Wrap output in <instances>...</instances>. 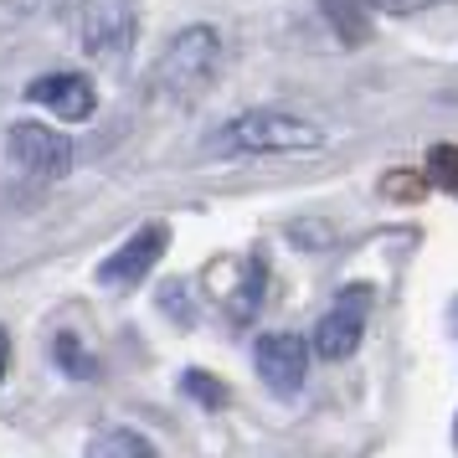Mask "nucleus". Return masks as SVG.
Returning <instances> with one entry per match:
<instances>
[{"mask_svg": "<svg viewBox=\"0 0 458 458\" xmlns=\"http://www.w3.org/2000/svg\"><path fill=\"white\" fill-rule=\"evenodd\" d=\"M428 175H433L448 196H458V145H437L433 155H428Z\"/></svg>", "mask_w": 458, "mask_h": 458, "instance_id": "11", "label": "nucleus"}, {"mask_svg": "<svg viewBox=\"0 0 458 458\" xmlns=\"http://www.w3.org/2000/svg\"><path fill=\"white\" fill-rule=\"evenodd\" d=\"M386 196H422L428 186H417V175H407V170H396V175H386Z\"/></svg>", "mask_w": 458, "mask_h": 458, "instance_id": "15", "label": "nucleus"}, {"mask_svg": "<svg viewBox=\"0 0 458 458\" xmlns=\"http://www.w3.org/2000/svg\"><path fill=\"white\" fill-rule=\"evenodd\" d=\"M57 366H63V371H72V376H93V360H88L83 355V345H78V340H72V335H57Z\"/></svg>", "mask_w": 458, "mask_h": 458, "instance_id": "13", "label": "nucleus"}, {"mask_svg": "<svg viewBox=\"0 0 458 458\" xmlns=\"http://www.w3.org/2000/svg\"><path fill=\"white\" fill-rule=\"evenodd\" d=\"M165 242H170L165 222H145V227L124 242V248H114L104 263H98V284H104V289H134V284H140V278L160 263Z\"/></svg>", "mask_w": 458, "mask_h": 458, "instance_id": "4", "label": "nucleus"}, {"mask_svg": "<svg viewBox=\"0 0 458 458\" xmlns=\"http://www.w3.org/2000/svg\"><path fill=\"white\" fill-rule=\"evenodd\" d=\"M181 386H186V396H196L201 407H211V412H216V407L227 402L222 381H216V376H207V371H186V376H181Z\"/></svg>", "mask_w": 458, "mask_h": 458, "instance_id": "12", "label": "nucleus"}, {"mask_svg": "<svg viewBox=\"0 0 458 458\" xmlns=\"http://www.w3.org/2000/svg\"><path fill=\"white\" fill-rule=\"evenodd\" d=\"M319 11L330 16V26H335V37L340 42H366V0H319Z\"/></svg>", "mask_w": 458, "mask_h": 458, "instance_id": "10", "label": "nucleus"}, {"mask_svg": "<svg viewBox=\"0 0 458 458\" xmlns=\"http://www.w3.org/2000/svg\"><path fill=\"white\" fill-rule=\"evenodd\" d=\"M216 67H222V37H216L211 26H186V31L170 37V47L160 52L155 88L170 93V98H196V93L216 78Z\"/></svg>", "mask_w": 458, "mask_h": 458, "instance_id": "2", "label": "nucleus"}, {"mask_svg": "<svg viewBox=\"0 0 458 458\" xmlns=\"http://www.w3.org/2000/svg\"><path fill=\"white\" fill-rule=\"evenodd\" d=\"M366 314H371V289L366 284H355L335 299V310L319 319V330H314V351L325 355V360H345V355L360 345V335H366Z\"/></svg>", "mask_w": 458, "mask_h": 458, "instance_id": "5", "label": "nucleus"}, {"mask_svg": "<svg viewBox=\"0 0 458 458\" xmlns=\"http://www.w3.org/2000/svg\"><path fill=\"white\" fill-rule=\"evenodd\" d=\"M5 165H11V175H21L31 186H52L72 165V140L47 124L21 119V124L5 129Z\"/></svg>", "mask_w": 458, "mask_h": 458, "instance_id": "3", "label": "nucleus"}, {"mask_svg": "<svg viewBox=\"0 0 458 458\" xmlns=\"http://www.w3.org/2000/svg\"><path fill=\"white\" fill-rule=\"evenodd\" d=\"M258 376L268 381L278 396H293L304 386V376H310V340H299V335H263L258 340Z\"/></svg>", "mask_w": 458, "mask_h": 458, "instance_id": "6", "label": "nucleus"}, {"mask_svg": "<svg viewBox=\"0 0 458 458\" xmlns=\"http://www.w3.org/2000/svg\"><path fill=\"white\" fill-rule=\"evenodd\" d=\"M5 366H11V335L0 330V381H5Z\"/></svg>", "mask_w": 458, "mask_h": 458, "instance_id": "16", "label": "nucleus"}, {"mask_svg": "<svg viewBox=\"0 0 458 458\" xmlns=\"http://www.w3.org/2000/svg\"><path fill=\"white\" fill-rule=\"evenodd\" d=\"M325 145H330L325 129L299 114H284V108H252V114H237L211 129V149H222V155H310Z\"/></svg>", "mask_w": 458, "mask_h": 458, "instance_id": "1", "label": "nucleus"}, {"mask_svg": "<svg viewBox=\"0 0 458 458\" xmlns=\"http://www.w3.org/2000/svg\"><path fill=\"white\" fill-rule=\"evenodd\" d=\"M366 5L381 11V16H417V11H433L443 0H366Z\"/></svg>", "mask_w": 458, "mask_h": 458, "instance_id": "14", "label": "nucleus"}, {"mask_svg": "<svg viewBox=\"0 0 458 458\" xmlns=\"http://www.w3.org/2000/svg\"><path fill=\"white\" fill-rule=\"evenodd\" d=\"M26 98L52 108L67 124H83V119H93V108H98V93H93V83H88L83 72H47V78H37V83L26 88Z\"/></svg>", "mask_w": 458, "mask_h": 458, "instance_id": "7", "label": "nucleus"}, {"mask_svg": "<svg viewBox=\"0 0 458 458\" xmlns=\"http://www.w3.org/2000/svg\"><path fill=\"white\" fill-rule=\"evenodd\" d=\"M454 330H458V304H454Z\"/></svg>", "mask_w": 458, "mask_h": 458, "instance_id": "17", "label": "nucleus"}, {"mask_svg": "<svg viewBox=\"0 0 458 458\" xmlns=\"http://www.w3.org/2000/svg\"><path fill=\"white\" fill-rule=\"evenodd\" d=\"M88 458H155V448L134 428H104V433L93 437Z\"/></svg>", "mask_w": 458, "mask_h": 458, "instance_id": "9", "label": "nucleus"}, {"mask_svg": "<svg viewBox=\"0 0 458 458\" xmlns=\"http://www.w3.org/2000/svg\"><path fill=\"white\" fill-rule=\"evenodd\" d=\"M129 37H134V16H129V0H93L88 11V26H83V42L93 57H124L129 52Z\"/></svg>", "mask_w": 458, "mask_h": 458, "instance_id": "8", "label": "nucleus"}]
</instances>
